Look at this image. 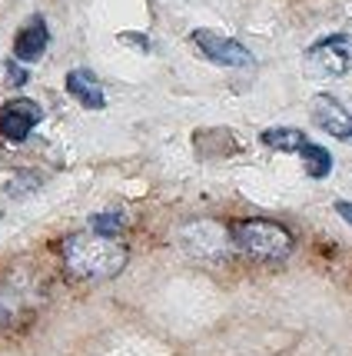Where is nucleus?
<instances>
[{
    "label": "nucleus",
    "instance_id": "1",
    "mask_svg": "<svg viewBox=\"0 0 352 356\" xmlns=\"http://www.w3.org/2000/svg\"><path fill=\"white\" fill-rule=\"evenodd\" d=\"M60 257L67 273L77 280H113L123 273V266L130 260V253L117 236H103V233H70L60 243Z\"/></svg>",
    "mask_w": 352,
    "mask_h": 356
},
{
    "label": "nucleus",
    "instance_id": "2",
    "mask_svg": "<svg viewBox=\"0 0 352 356\" xmlns=\"http://www.w3.org/2000/svg\"><path fill=\"white\" fill-rule=\"evenodd\" d=\"M44 303V283L33 270L14 266L0 280V330H17L31 320Z\"/></svg>",
    "mask_w": 352,
    "mask_h": 356
},
{
    "label": "nucleus",
    "instance_id": "3",
    "mask_svg": "<svg viewBox=\"0 0 352 356\" xmlns=\"http://www.w3.org/2000/svg\"><path fill=\"white\" fill-rule=\"evenodd\" d=\"M230 233L233 247L253 260H262V264L286 260L292 253V233L273 220H240V223H233Z\"/></svg>",
    "mask_w": 352,
    "mask_h": 356
},
{
    "label": "nucleus",
    "instance_id": "4",
    "mask_svg": "<svg viewBox=\"0 0 352 356\" xmlns=\"http://www.w3.org/2000/svg\"><path fill=\"white\" fill-rule=\"evenodd\" d=\"M180 247H183L186 257H193L196 264H210L219 266L230 260L233 247V233L216 223V220H193V223H183L180 233H176Z\"/></svg>",
    "mask_w": 352,
    "mask_h": 356
},
{
    "label": "nucleus",
    "instance_id": "5",
    "mask_svg": "<svg viewBox=\"0 0 352 356\" xmlns=\"http://www.w3.org/2000/svg\"><path fill=\"white\" fill-rule=\"evenodd\" d=\"M306 70L316 80H336L352 70V37L349 33H329L319 37L306 50Z\"/></svg>",
    "mask_w": 352,
    "mask_h": 356
},
{
    "label": "nucleus",
    "instance_id": "6",
    "mask_svg": "<svg viewBox=\"0 0 352 356\" xmlns=\"http://www.w3.org/2000/svg\"><path fill=\"white\" fill-rule=\"evenodd\" d=\"M190 44L196 47L210 63H219V67H253V54L240 40L223 37L216 31H193L190 33Z\"/></svg>",
    "mask_w": 352,
    "mask_h": 356
},
{
    "label": "nucleus",
    "instance_id": "7",
    "mask_svg": "<svg viewBox=\"0 0 352 356\" xmlns=\"http://www.w3.org/2000/svg\"><path fill=\"white\" fill-rule=\"evenodd\" d=\"M40 120H44V110H40L37 100L14 97L0 107V137L10 140V143H24Z\"/></svg>",
    "mask_w": 352,
    "mask_h": 356
},
{
    "label": "nucleus",
    "instance_id": "8",
    "mask_svg": "<svg viewBox=\"0 0 352 356\" xmlns=\"http://www.w3.org/2000/svg\"><path fill=\"white\" fill-rule=\"evenodd\" d=\"M309 113H312V124L319 127V130H326L329 137L346 140V143L352 140V113L339 104L336 97H329V93L312 97V107H309Z\"/></svg>",
    "mask_w": 352,
    "mask_h": 356
},
{
    "label": "nucleus",
    "instance_id": "9",
    "mask_svg": "<svg viewBox=\"0 0 352 356\" xmlns=\"http://www.w3.org/2000/svg\"><path fill=\"white\" fill-rule=\"evenodd\" d=\"M50 47V31H47V20L40 14H33L14 37V57L20 63H37Z\"/></svg>",
    "mask_w": 352,
    "mask_h": 356
},
{
    "label": "nucleus",
    "instance_id": "10",
    "mask_svg": "<svg viewBox=\"0 0 352 356\" xmlns=\"http://www.w3.org/2000/svg\"><path fill=\"white\" fill-rule=\"evenodd\" d=\"M67 93L77 100L80 107H87V110H103L107 107L103 87H100V80L93 77V70H87V67H77V70L67 74Z\"/></svg>",
    "mask_w": 352,
    "mask_h": 356
},
{
    "label": "nucleus",
    "instance_id": "11",
    "mask_svg": "<svg viewBox=\"0 0 352 356\" xmlns=\"http://www.w3.org/2000/svg\"><path fill=\"white\" fill-rule=\"evenodd\" d=\"M262 147H273L279 154H299V147L306 143V134L296 130V127H273V130H262L260 134Z\"/></svg>",
    "mask_w": 352,
    "mask_h": 356
},
{
    "label": "nucleus",
    "instance_id": "12",
    "mask_svg": "<svg viewBox=\"0 0 352 356\" xmlns=\"http://www.w3.org/2000/svg\"><path fill=\"white\" fill-rule=\"evenodd\" d=\"M299 160H303V167H306V177L312 180H326L329 173H333V154L319 147V143H303L299 147Z\"/></svg>",
    "mask_w": 352,
    "mask_h": 356
},
{
    "label": "nucleus",
    "instance_id": "13",
    "mask_svg": "<svg viewBox=\"0 0 352 356\" xmlns=\"http://www.w3.org/2000/svg\"><path fill=\"white\" fill-rule=\"evenodd\" d=\"M123 213H117V210H107V213H97V217L90 220V230L97 233H103V236H120L123 230Z\"/></svg>",
    "mask_w": 352,
    "mask_h": 356
},
{
    "label": "nucleus",
    "instance_id": "14",
    "mask_svg": "<svg viewBox=\"0 0 352 356\" xmlns=\"http://www.w3.org/2000/svg\"><path fill=\"white\" fill-rule=\"evenodd\" d=\"M37 186H40V177H37V173H20L14 184L7 186V193H10V197H20V193H27V190H37Z\"/></svg>",
    "mask_w": 352,
    "mask_h": 356
},
{
    "label": "nucleus",
    "instance_id": "15",
    "mask_svg": "<svg viewBox=\"0 0 352 356\" xmlns=\"http://www.w3.org/2000/svg\"><path fill=\"white\" fill-rule=\"evenodd\" d=\"M3 70H7V87H24V83H27V80H31V74H27V67H20V60H7V67H3Z\"/></svg>",
    "mask_w": 352,
    "mask_h": 356
},
{
    "label": "nucleus",
    "instance_id": "16",
    "mask_svg": "<svg viewBox=\"0 0 352 356\" xmlns=\"http://www.w3.org/2000/svg\"><path fill=\"white\" fill-rule=\"evenodd\" d=\"M120 40H123V44H137L143 54L150 50V40H146V37H140V33H120Z\"/></svg>",
    "mask_w": 352,
    "mask_h": 356
},
{
    "label": "nucleus",
    "instance_id": "17",
    "mask_svg": "<svg viewBox=\"0 0 352 356\" xmlns=\"http://www.w3.org/2000/svg\"><path fill=\"white\" fill-rule=\"evenodd\" d=\"M336 213L352 227V203L349 200H336Z\"/></svg>",
    "mask_w": 352,
    "mask_h": 356
}]
</instances>
